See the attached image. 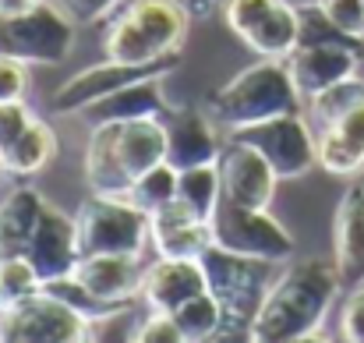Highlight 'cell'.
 <instances>
[{
  "mask_svg": "<svg viewBox=\"0 0 364 343\" xmlns=\"http://www.w3.org/2000/svg\"><path fill=\"white\" fill-rule=\"evenodd\" d=\"M7 305H11V301H7V294H4V287H0V312H4Z\"/></svg>",
  "mask_w": 364,
  "mask_h": 343,
  "instance_id": "obj_38",
  "label": "cell"
},
{
  "mask_svg": "<svg viewBox=\"0 0 364 343\" xmlns=\"http://www.w3.org/2000/svg\"><path fill=\"white\" fill-rule=\"evenodd\" d=\"M149 230H152V248L163 258H202L205 248L213 244V223L195 216L181 199L149 213Z\"/></svg>",
  "mask_w": 364,
  "mask_h": 343,
  "instance_id": "obj_19",
  "label": "cell"
},
{
  "mask_svg": "<svg viewBox=\"0 0 364 343\" xmlns=\"http://www.w3.org/2000/svg\"><path fill=\"white\" fill-rule=\"evenodd\" d=\"M117 4L121 0H60V7L82 25H92V21L107 18L110 11H117Z\"/></svg>",
  "mask_w": 364,
  "mask_h": 343,
  "instance_id": "obj_36",
  "label": "cell"
},
{
  "mask_svg": "<svg viewBox=\"0 0 364 343\" xmlns=\"http://www.w3.org/2000/svg\"><path fill=\"white\" fill-rule=\"evenodd\" d=\"M177 326H181V337L184 343H205V340H220V329H223V308L216 301L213 290L191 297L188 305H181L173 312Z\"/></svg>",
  "mask_w": 364,
  "mask_h": 343,
  "instance_id": "obj_27",
  "label": "cell"
},
{
  "mask_svg": "<svg viewBox=\"0 0 364 343\" xmlns=\"http://www.w3.org/2000/svg\"><path fill=\"white\" fill-rule=\"evenodd\" d=\"M85 333H89V315H82L75 305L50 294L46 287L0 312L4 343H82Z\"/></svg>",
  "mask_w": 364,
  "mask_h": 343,
  "instance_id": "obj_8",
  "label": "cell"
},
{
  "mask_svg": "<svg viewBox=\"0 0 364 343\" xmlns=\"http://www.w3.org/2000/svg\"><path fill=\"white\" fill-rule=\"evenodd\" d=\"M75 43V18L57 4H39L25 14H0V53L21 64H64Z\"/></svg>",
  "mask_w": 364,
  "mask_h": 343,
  "instance_id": "obj_7",
  "label": "cell"
},
{
  "mask_svg": "<svg viewBox=\"0 0 364 343\" xmlns=\"http://www.w3.org/2000/svg\"><path fill=\"white\" fill-rule=\"evenodd\" d=\"M4 170H7V167H4V156H0V177H4Z\"/></svg>",
  "mask_w": 364,
  "mask_h": 343,
  "instance_id": "obj_39",
  "label": "cell"
},
{
  "mask_svg": "<svg viewBox=\"0 0 364 343\" xmlns=\"http://www.w3.org/2000/svg\"><path fill=\"white\" fill-rule=\"evenodd\" d=\"M57 152V134L46 120H32L14 145H7L0 156H4V167L7 174H18V177H28V174H39Z\"/></svg>",
  "mask_w": 364,
  "mask_h": 343,
  "instance_id": "obj_24",
  "label": "cell"
},
{
  "mask_svg": "<svg viewBox=\"0 0 364 343\" xmlns=\"http://www.w3.org/2000/svg\"><path fill=\"white\" fill-rule=\"evenodd\" d=\"M163 78L166 75H152V78H141V82H131L124 85L121 93L85 107L82 117L96 127V124H107V120H131V117H159L166 110V100H163Z\"/></svg>",
  "mask_w": 364,
  "mask_h": 343,
  "instance_id": "obj_23",
  "label": "cell"
},
{
  "mask_svg": "<svg viewBox=\"0 0 364 343\" xmlns=\"http://www.w3.org/2000/svg\"><path fill=\"white\" fill-rule=\"evenodd\" d=\"M138 326H141V319H134V301H127L121 308H110V312L89 319L85 340H134Z\"/></svg>",
  "mask_w": 364,
  "mask_h": 343,
  "instance_id": "obj_30",
  "label": "cell"
},
{
  "mask_svg": "<svg viewBox=\"0 0 364 343\" xmlns=\"http://www.w3.org/2000/svg\"><path fill=\"white\" fill-rule=\"evenodd\" d=\"M220 7H223V4H220Z\"/></svg>",
  "mask_w": 364,
  "mask_h": 343,
  "instance_id": "obj_40",
  "label": "cell"
},
{
  "mask_svg": "<svg viewBox=\"0 0 364 343\" xmlns=\"http://www.w3.org/2000/svg\"><path fill=\"white\" fill-rule=\"evenodd\" d=\"M340 337L350 343H364V287L347 290V301L340 312Z\"/></svg>",
  "mask_w": 364,
  "mask_h": 343,
  "instance_id": "obj_34",
  "label": "cell"
},
{
  "mask_svg": "<svg viewBox=\"0 0 364 343\" xmlns=\"http://www.w3.org/2000/svg\"><path fill=\"white\" fill-rule=\"evenodd\" d=\"M25 258L36 265V273L43 276V283L71 276L78 258H82V244H78V220L64 216L60 209H53L46 202L43 220L32 233V244L25 251Z\"/></svg>",
  "mask_w": 364,
  "mask_h": 343,
  "instance_id": "obj_16",
  "label": "cell"
},
{
  "mask_svg": "<svg viewBox=\"0 0 364 343\" xmlns=\"http://www.w3.org/2000/svg\"><path fill=\"white\" fill-rule=\"evenodd\" d=\"M191 11L181 0H131L110 21L107 57L121 64H152L181 53Z\"/></svg>",
  "mask_w": 364,
  "mask_h": 343,
  "instance_id": "obj_5",
  "label": "cell"
},
{
  "mask_svg": "<svg viewBox=\"0 0 364 343\" xmlns=\"http://www.w3.org/2000/svg\"><path fill=\"white\" fill-rule=\"evenodd\" d=\"M82 255H141L152 244L149 213L124 195H92L78 209Z\"/></svg>",
  "mask_w": 364,
  "mask_h": 343,
  "instance_id": "obj_6",
  "label": "cell"
},
{
  "mask_svg": "<svg viewBox=\"0 0 364 343\" xmlns=\"http://www.w3.org/2000/svg\"><path fill=\"white\" fill-rule=\"evenodd\" d=\"M364 39H329V43H304L297 46L287 64H290V75L301 89V96H315L329 85H336L340 78H350L358 75L364 60Z\"/></svg>",
  "mask_w": 364,
  "mask_h": 343,
  "instance_id": "obj_14",
  "label": "cell"
},
{
  "mask_svg": "<svg viewBox=\"0 0 364 343\" xmlns=\"http://www.w3.org/2000/svg\"><path fill=\"white\" fill-rule=\"evenodd\" d=\"M177 199L202 220H213L220 199H223V184H220V167L216 163H202L191 170H181V188Z\"/></svg>",
  "mask_w": 364,
  "mask_h": 343,
  "instance_id": "obj_26",
  "label": "cell"
},
{
  "mask_svg": "<svg viewBox=\"0 0 364 343\" xmlns=\"http://www.w3.org/2000/svg\"><path fill=\"white\" fill-rule=\"evenodd\" d=\"M32 120H36V117H32V110H28L21 100L0 103V152H4L7 145H14V142H18V134H21Z\"/></svg>",
  "mask_w": 364,
  "mask_h": 343,
  "instance_id": "obj_33",
  "label": "cell"
},
{
  "mask_svg": "<svg viewBox=\"0 0 364 343\" xmlns=\"http://www.w3.org/2000/svg\"><path fill=\"white\" fill-rule=\"evenodd\" d=\"M318 138V167L336 177H354L364 170V103L354 107L347 117L329 124Z\"/></svg>",
  "mask_w": 364,
  "mask_h": 343,
  "instance_id": "obj_21",
  "label": "cell"
},
{
  "mask_svg": "<svg viewBox=\"0 0 364 343\" xmlns=\"http://www.w3.org/2000/svg\"><path fill=\"white\" fill-rule=\"evenodd\" d=\"M75 280L89 290V297L103 312L127 305L141 287L134 255H82L75 265Z\"/></svg>",
  "mask_w": 364,
  "mask_h": 343,
  "instance_id": "obj_18",
  "label": "cell"
},
{
  "mask_svg": "<svg viewBox=\"0 0 364 343\" xmlns=\"http://www.w3.org/2000/svg\"><path fill=\"white\" fill-rule=\"evenodd\" d=\"M230 134L247 142V145H255L272 163L279 181L304 177L318 163L315 127L308 124V117L301 114H283V117H272V120H262V124H247V127L230 131Z\"/></svg>",
  "mask_w": 364,
  "mask_h": 343,
  "instance_id": "obj_11",
  "label": "cell"
},
{
  "mask_svg": "<svg viewBox=\"0 0 364 343\" xmlns=\"http://www.w3.org/2000/svg\"><path fill=\"white\" fill-rule=\"evenodd\" d=\"M220 184H223V199L251 206V209H269L272 195H276V181L279 174L272 170V163L241 138L230 134V142L220 149Z\"/></svg>",
  "mask_w": 364,
  "mask_h": 343,
  "instance_id": "obj_13",
  "label": "cell"
},
{
  "mask_svg": "<svg viewBox=\"0 0 364 343\" xmlns=\"http://www.w3.org/2000/svg\"><path fill=\"white\" fill-rule=\"evenodd\" d=\"M340 290H343V280H340L336 262H322V258L283 262V269L276 273V280L251 322V340H311L322 329Z\"/></svg>",
  "mask_w": 364,
  "mask_h": 343,
  "instance_id": "obj_1",
  "label": "cell"
},
{
  "mask_svg": "<svg viewBox=\"0 0 364 343\" xmlns=\"http://www.w3.org/2000/svg\"><path fill=\"white\" fill-rule=\"evenodd\" d=\"M333 262L343 290L364 287V184H350L333 220Z\"/></svg>",
  "mask_w": 364,
  "mask_h": 343,
  "instance_id": "obj_20",
  "label": "cell"
},
{
  "mask_svg": "<svg viewBox=\"0 0 364 343\" xmlns=\"http://www.w3.org/2000/svg\"><path fill=\"white\" fill-rule=\"evenodd\" d=\"M166 159V124L131 117L96 124L85 145V184L92 195H131L134 184Z\"/></svg>",
  "mask_w": 364,
  "mask_h": 343,
  "instance_id": "obj_2",
  "label": "cell"
},
{
  "mask_svg": "<svg viewBox=\"0 0 364 343\" xmlns=\"http://www.w3.org/2000/svg\"><path fill=\"white\" fill-rule=\"evenodd\" d=\"M301 89L290 75L287 57H262L258 64L244 68L237 78H230L205 110L227 131H241L247 124H262L283 114H301Z\"/></svg>",
  "mask_w": 364,
  "mask_h": 343,
  "instance_id": "obj_3",
  "label": "cell"
},
{
  "mask_svg": "<svg viewBox=\"0 0 364 343\" xmlns=\"http://www.w3.org/2000/svg\"><path fill=\"white\" fill-rule=\"evenodd\" d=\"M177 188H181V170L163 159L159 167H152V170L134 184V191H131L127 199L138 202L145 213H156V209H163V206H170V202L177 199Z\"/></svg>",
  "mask_w": 364,
  "mask_h": 343,
  "instance_id": "obj_28",
  "label": "cell"
},
{
  "mask_svg": "<svg viewBox=\"0 0 364 343\" xmlns=\"http://www.w3.org/2000/svg\"><path fill=\"white\" fill-rule=\"evenodd\" d=\"M43 209H46V199L28 184H21V188L7 191V199H0V258H14V255L28 251L32 233L43 220Z\"/></svg>",
  "mask_w": 364,
  "mask_h": 343,
  "instance_id": "obj_22",
  "label": "cell"
},
{
  "mask_svg": "<svg viewBox=\"0 0 364 343\" xmlns=\"http://www.w3.org/2000/svg\"><path fill=\"white\" fill-rule=\"evenodd\" d=\"M0 287H4L7 301L14 305V301L43 290V276L36 273V265L25 255H14V258H0Z\"/></svg>",
  "mask_w": 364,
  "mask_h": 343,
  "instance_id": "obj_29",
  "label": "cell"
},
{
  "mask_svg": "<svg viewBox=\"0 0 364 343\" xmlns=\"http://www.w3.org/2000/svg\"><path fill=\"white\" fill-rule=\"evenodd\" d=\"M39 4H46V0H0V14H25Z\"/></svg>",
  "mask_w": 364,
  "mask_h": 343,
  "instance_id": "obj_37",
  "label": "cell"
},
{
  "mask_svg": "<svg viewBox=\"0 0 364 343\" xmlns=\"http://www.w3.org/2000/svg\"><path fill=\"white\" fill-rule=\"evenodd\" d=\"M198 262L205 269L209 290L216 294V301L223 308L220 340H251V322L279 273V262L227 251L220 244H209Z\"/></svg>",
  "mask_w": 364,
  "mask_h": 343,
  "instance_id": "obj_4",
  "label": "cell"
},
{
  "mask_svg": "<svg viewBox=\"0 0 364 343\" xmlns=\"http://www.w3.org/2000/svg\"><path fill=\"white\" fill-rule=\"evenodd\" d=\"M364 103V78L361 75H350V78H340L336 85L308 96V124L318 131H326L329 124H336L340 117H347L354 107Z\"/></svg>",
  "mask_w": 364,
  "mask_h": 343,
  "instance_id": "obj_25",
  "label": "cell"
},
{
  "mask_svg": "<svg viewBox=\"0 0 364 343\" xmlns=\"http://www.w3.org/2000/svg\"><path fill=\"white\" fill-rule=\"evenodd\" d=\"M181 64V53H170V57H159L152 64H121V60H103L96 68H85L78 75H71L53 96H50V107L57 114H82L85 107L121 93L124 85L131 82H141V78H152V75H170L177 71Z\"/></svg>",
  "mask_w": 364,
  "mask_h": 343,
  "instance_id": "obj_12",
  "label": "cell"
},
{
  "mask_svg": "<svg viewBox=\"0 0 364 343\" xmlns=\"http://www.w3.org/2000/svg\"><path fill=\"white\" fill-rule=\"evenodd\" d=\"M138 343H184L181 337V326L170 312H149L138 326Z\"/></svg>",
  "mask_w": 364,
  "mask_h": 343,
  "instance_id": "obj_32",
  "label": "cell"
},
{
  "mask_svg": "<svg viewBox=\"0 0 364 343\" xmlns=\"http://www.w3.org/2000/svg\"><path fill=\"white\" fill-rule=\"evenodd\" d=\"M209 223H213V244H220L227 251L269 258V262H279V265L294 258L290 230L269 209H251V206H237L230 199H220Z\"/></svg>",
  "mask_w": 364,
  "mask_h": 343,
  "instance_id": "obj_10",
  "label": "cell"
},
{
  "mask_svg": "<svg viewBox=\"0 0 364 343\" xmlns=\"http://www.w3.org/2000/svg\"><path fill=\"white\" fill-rule=\"evenodd\" d=\"M21 96H25V64L0 53V103H11Z\"/></svg>",
  "mask_w": 364,
  "mask_h": 343,
  "instance_id": "obj_35",
  "label": "cell"
},
{
  "mask_svg": "<svg viewBox=\"0 0 364 343\" xmlns=\"http://www.w3.org/2000/svg\"><path fill=\"white\" fill-rule=\"evenodd\" d=\"M318 7L329 14V21L340 32L364 39V0H318Z\"/></svg>",
  "mask_w": 364,
  "mask_h": 343,
  "instance_id": "obj_31",
  "label": "cell"
},
{
  "mask_svg": "<svg viewBox=\"0 0 364 343\" xmlns=\"http://www.w3.org/2000/svg\"><path fill=\"white\" fill-rule=\"evenodd\" d=\"M216 127L220 124L202 107L173 110L170 120H166V163H173L177 170L216 163L220 159V149H223Z\"/></svg>",
  "mask_w": 364,
  "mask_h": 343,
  "instance_id": "obj_17",
  "label": "cell"
},
{
  "mask_svg": "<svg viewBox=\"0 0 364 343\" xmlns=\"http://www.w3.org/2000/svg\"><path fill=\"white\" fill-rule=\"evenodd\" d=\"M209 280L198 258H156L145 273H141V287H138V301L149 312H177L181 305H188L191 297L205 294Z\"/></svg>",
  "mask_w": 364,
  "mask_h": 343,
  "instance_id": "obj_15",
  "label": "cell"
},
{
  "mask_svg": "<svg viewBox=\"0 0 364 343\" xmlns=\"http://www.w3.org/2000/svg\"><path fill=\"white\" fill-rule=\"evenodd\" d=\"M223 21L258 57H290L301 43V14L287 0H223Z\"/></svg>",
  "mask_w": 364,
  "mask_h": 343,
  "instance_id": "obj_9",
  "label": "cell"
}]
</instances>
